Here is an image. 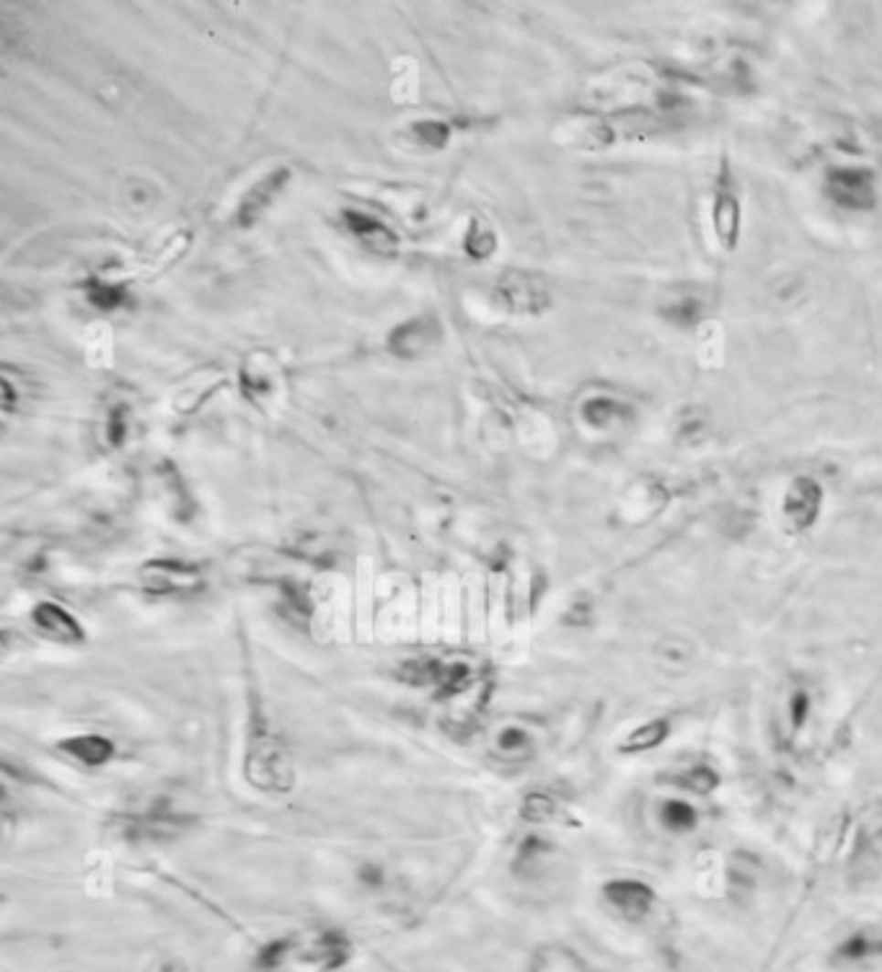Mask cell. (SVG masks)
<instances>
[{
  "label": "cell",
  "instance_id": "obj_1",
  "mask_svg": "<svg viewBox=\"0 0 882 972\" xmlns=\"http://www.w3.org/2000/svg\"><path fill=\"white\" fill-rule=\"evenodd\" d=\"M246 776L261 791H288L292 787V766L285 745L277 734L267 729H257L249 743L246 755Z\"/></svg>",
  "mask_w": 882,
  "mask_h": 972
},
{
  "label": "cell",
  "instance_id": "obj_2",
  "mask_svg": "<svg viewBox=\"0 0 882 972\" xmlns=\"http://www.w3.org/2000/svg\"><path fill=\"white\" fill-rule=\"evenodd\" d=\"M487 750L503 766H523L536 755V734L523 722H503L489 732Z\"/></svg>",
  "mask_w": 882,
  "mask_h": 972
},
{
  "label": "cell",
  "instance_id": "obj_3",
  "mask_svg": "<svg viewBox=\"0 0 882 972\" xmlns=\"http://www.w3.org/2000/svg\"><path fill=\"white\" fill-rule=\"evenodd\" d=\"M603 897L626 921H644L654 908V890L639 880H613L603 887Z\"/></svg>",
  "mask_w": 882,
  "mask_h": 972
},
{
  "label": "cell",
  "instance_id": "obj_4",
  "mask_svg": "<svg viewBox=\"0 0 882 972\" xmlns=\"http://www.w3.org/2000/svg\"><path fill=\"white\" fill-rule=\"evenodd\" d=\"M342 223L350 233L355 241L360 246H366L367 251L378 254V257H394L396 248H398V238L396 233L386 223H380L378 217L373 215L360 213V210H345L342 213Z\"/></svg>",
  "mask_w": 882,
  "mask_h": 972
},
{
  "label": "cell",
  "instance_id": "obj_5",
  "mask_svg": "<svg viewBox=\"0 0 882 972\" xmlns=\"http://www.w3.org/2000/svg\"><path fill=\"white\" fill-rule=\"evenodd\" d=\"M497 298L513 313H536L547 305V290L531 274L507 272L497 285Z\"/></svg>",
  "mask_w": 882,
  "mask_h": 972
},
{
  "label": "cell",
  "instance_id": "obj_6",
  "mask_svg": "<svg viewBox=\"0 0 882 972\" xmlns=\"http://www.w3.org/2000/svg\"><path fill=\"white\" fill-rule=\"evenodd\" d=\"M438 336H441V321L425 313L396 326L388 336V350L396 357H417L430 350L438 342Z\"/></svg>",
  "mask_w": 882,
  "mask_h": 972
},
{
  "label": "cell",
  "instance_id": "obj_7",
  "mask_svg": "<svg viewBox=\"0 0 882 972\" xmlns=\"http://www.w3.org/2000/svg\"><path fill=\"white\" fill-rule=\"evenodd\" d=\"M31 621L39 629V634L60 644H80L86 639L83 626L78 623L76 616L58 603H39L31 610Z\"/></svg>",
  "mask_w": 882,
  "mask_h": 972
},
{
  "label": "cell",
  "instance_id": "obj_8",
  "mask_svg": "<svg viewBox=\"0 0 882 972\" xmlns=\"http://www.w3.org/2000/svg\"><path fill=\"white\" fill-rule=\"evenodd\" d=\"M290 171L288 168H277L272 174H267L264 179H259L254 186H249V192L239 205V223L241 226H254L261 215L267 213V207L272 205L274 197L282 192V186L288 184Z\"/></svg>",
  "mask_w": 882,
  "mask_h": 972
},
{
  "label": "cell",
  "instance_id": "obj_9",
  "mask_svg": "<svg viewBox=\"0 0 882 972\" xmlns=\"http://www.w3.org/2000/svg\"><path fill=\"white\" fill-rule=\"evenodd\" d=\"M882 856V802H875L865 809L859 830H856V843H854V866L869 869Z\"/></svg>",
  "mask_w": 882,
  "mask_h": 972
},
{
  "label": "cell",
  "instance_id": "obj_10",
  "mask_svg": "<svg viewBox=\"0 0 882 972\" xmlns=\"http://www.w3.org/2000/svg\"><path fill=\"white\" fill-rule=\"evenodd\" d=\"M199 575L195 566L179 562H158L145 566V587L153 593H176L197 585Z\"/></svg>",
  "mask_w": 882,
  "mask_h": 972
},
{
  "label": "cell",
  "instance_id": "obj_11",
  "mask_svg": "<svg viewBox=\"0 0 882 972\" xmlns=\"http://www.w3.org/2000/svg\"><path fill=\"white\" fill-rule=\"evenodd\" d=\"M882 957V928L869 926L862 931H854L852 936H846L838 944L836 959L838 962H867V959Z\"/></svg>",
  "mask_w": 882,
  "mask_h": 972
},
{
  "label": "cell",
  "instance_id": "obj_12",
  "mask_svg": "<svg viewBox=\"0 0 882 972\" xmlns=\"http://www.w3.org/2000/svg\"><path fill=\"white\" fill-rule=\"evenodd\" d=\"M60 747L68 755H73V758L86 763V766H101L114 753V745L109 743L107 737H101V734H76V737L62 740Z\"/></svg>",
  "mask_w": 882,
  "mask_h": 972
},
{
  "label": "cell",
  "instance_id": "obj_13",
  "mask_svg": "<svg viewBox=\"0 0 882 972\" xmlns=\"http://www.w3.org/2000/svg\"><path fill=\"white\" fill-rule=\"evenodd\" d=\"M531 972H585V962L562 944H547L536 952Z\"/></svg>",
  "mask_w": 882,
  "mask_h": 972
},
{
  "label": "cell",
  "instance_id": "obj_14",
  "mask_svg": "<svg viewBox=\"0 0 882 972\" xmlns=\"http://www.w3.org/2000/svg\"><path fill=\"white\" fill-rule=\"evenodd\" d=\"M668 719H653V722H644V724H639L637 729H632L619 750H622V753H644V750L660 747V745L668 740Z\"/></svg>",
  "mask_w": 882,
  "mask_h": 972
},
{
  "label": "cell",
  "instance_id": "obj_15",
  "mask_svg": "<svg viewBox=\"0 0 882 972\" xmlns=\"http://www.w3.org/2000/svg\"><path fill=\"white\" fill-rule=\"evenodd\" d=\"M818 500H821V494L810 481H800L792 489V494L787 497V512L794 520V525L805 528L813 523V517L818 512Z\"/></svg>",
  "mask_w": 882,
  "mask_h": 972
},
{
  "label": "cell",
  "instance_id": "obj_16",
  "mask_svg": "<svg viewBox=\"0 0 882 972\" xmlns=\"http://www.w3.org/2000/svg\"><path fill=\"white\" fill-rule=\"evenodd\" d=\"M660 820L673 833H688L691 828H696V809L684 802V799H668L660 809Z\"/></svg>",
  "mask_w": 882,
  "mask_h": 972
},
{
  "label": "cell",
  "instance_id": "obj_17",
  "mask_svg": "<svg viewBox=\"0 0 882 972\" xmlns=\"http://www.w3.org/2000/svg\"><path fill=\"white\" fill-rule=\"evenodd\" d=\"M409 132L411 137H414V143L425 145L430 151H441V148L448 145V140H451V127H448L445 122L438 120L411 122Z\"/></svg>",
  "mask_w": 882,
  "mask_h": 972
},
{
  "label": "cell",
  "instance_id": "obj_18",
  "mask_svg": "<svg viewBox=\"0 0 882 972\" xmlns=\"http://www.w3.org/2000/svg\"><path fill=\"white\" fill-rule=\"evenodd\" d=\"M678 787H684L685 791H696V794H709V791H715L717 789V784H719V776L712 771V768H707V766H696V768H688V771H684L681 776H675L673 778Z\"/></svg>",
  "mask_w": 882,
  "mask_h": 972
},
{
  "label": "cell",
  "instance_id": "obj_19",
  "mask_svg": "<svg viewBox=\"0 0 882 972\" xmlns=\"http://www.w3.org/2000/svg\"><path fill=\"white\" fill-rule=\"evenodd\" d=\"M494 233L482 220H473L469 236H466V251L476 259H487L494 251Z\"/></svg>",
  "mask_w": 882,
  "mask_h": 972
},
{
  "label": "cell",
  "instance_id": "obj_20",
  "mask_svg": "<svg viewBox=\"0 0 882 972\" xmlns=\"http://www.w3.org/2000/svg\"><path fill=\"white\" fill-rule=\"evenodd\" d=\"M124 298H127V290L122 285H109V282H91L89 285V301L99 311H112V308L122 305Z\"/></svg>",
  "mask_w": 882,
  "mask_h": 972
},
{
  "label": "cell",
  "instance_id": "obj_21",
  "mask_svg": "<svg viewBox=\"0 0 882 972\" xmlns=\"http://www.w3.org/2000/svg\"><path fill=\"white\" fill-rule=\"evenodd\" d=\"M807 714H810V696L807 691H797L790 701V716H792V727L800 729L807 722Z\"/></svg>",
  "mask_w": 882,
  "mask_h": 972
},
{
  "label": "cell",
  "instance_id": "obj_22",
  "mask_svg": "<svg viewBox=\"0 0 882 972\" xmlns=\"http://www.w3.org/2000/svg\"><path fill=\"white\" fill-rule=\"evenodd\" d=\"M554 812H557V805H554V799H548L547 794H533L528 799V818L547 820V818H554Z\"/></svg>",
  "mask_w": 882,
  "mask_h": 972
},
{
  "label": "cell",
  "instance_id": "obj_23",
  "mask_svg": "<svg viewBox=\"0 0 882 972\" xmlns=\"http://www.w3.org/2000/svg\"><path fill=\"white\" fill-rule=\"evenodd\" d=\"M124 419H127V409H124V407H120V409L112 411V425H109V432H112V438H114V442L122 440Z\"/></svg>",
  "mask_w": 882,
  "mask_h": 972
}]
</instances>
